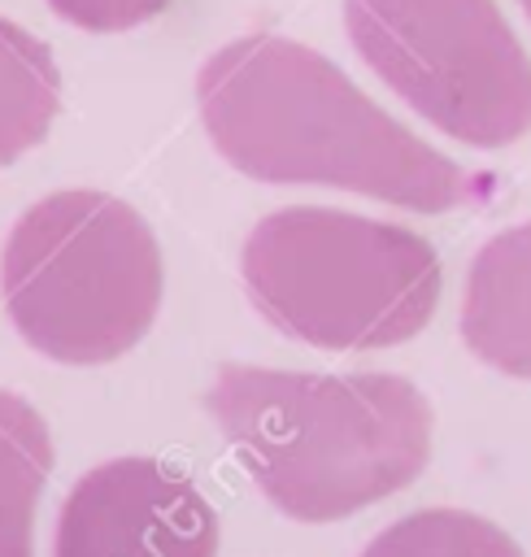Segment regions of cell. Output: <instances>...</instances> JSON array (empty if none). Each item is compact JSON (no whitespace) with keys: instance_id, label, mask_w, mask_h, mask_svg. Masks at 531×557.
Listing matches in <instances>:
<instances>
[{"instance_id":"cell-1","label":"cell","mask_w":531,"mask_h":557,"mask_svg":"<svg viewBox=\"0 0 531 557\" xmlns=\"http://www.w3.org/2000/svg\"><path fill=\"white\" fill-rule=\"evenodd\" d=\"M209 144L257 183L339 187L409 213L483 200L487 174L435 152L331 57L287 35L222 44L196 74Z\"/></svg>"},{"instance_id":"cell-2","label":"cell","mask_w":531,"mask_h":557,"mask_svg":"<svg viewBox=\"0 0 531 557\" xmlns=\"http://www.w3.org/2000/svg\"><path fill=\"white\" fill-rule=\"evenodd\" d=\"M205 409L261 496L296 522L348 518L431 461V400L400 374L222 366Z\"/></svg>"},{"instance_id":"cell-3","label":"cell","mask_w":531,"mask_h":557,"mask_svg":"<svg viewBox=\"0 0 531 557\" xmlns=\"http://www.w3.org/2000/svg\"><path fill=\"white\" fill-rule=\"evenodd\" d=\"M257 313L326 352H374L413 339L440 309V252L409 226L322 205L266 213L239 248Z\"/></svg>"},{"instance_id":"cell-4","label":"cell","mask_w":531,"mask_h":557,"mask_svg":"<svg viewBox=\"0 0 531 557\" xmlns=\"http://www.w3.org/2000/svg\"><path fill=\"white\" fill-rule=\"evenodd\" d=\"M161 248L139 209L87 187L35 200L0 257L9 322L61 366L131 352L161 309Z\"/></svg>"},{"instance_id":"cell-5","label":"cell","mask_w":531,"mask_h":557,"mask_svg":"<svg viewBox=\"0 0 531 557\" xmlns=\"http://www.w3.org/2000/svg\"><path fill=\"white\" fill-rule=\"evenodd\" d=\"M344 30L448 139L505 148L531 131V57L496 0H344Z\"/></svg>"},{"instance_id":"cell-6","label":"cell","mask_w":531,"mask_h":557,"mask_svg":"<svg viewBox=\"0 0 531 557\" xmlns=\"http://www.w3.org/2000/svg\"><path fill=\"white\" fill-rule=\"evenodd\" d=\"M218 513L205 492L157 457L91 466L65 496L52 557H213Z\"/></svg>"},{"instance_id":"cell-7","label":"cell","mask_w":531,"mask_h":557,"mask_svg":"<svg viewBox=\"0 0 531 557\" xmlns=\"http://www.w3.org/2000/svg\"><path fill=\"white\" fill-rule=\"evenodd\" d=\"M461 339L483 366L531 379V222L492 235L474 252L461 296Z\"/></svg>"},{"instance_id":"cell-8","label":"cell","mask_w":531,"mask_h":557,"mask_svg":"<svg viewBox=\"0 0 531 557\" xmlns=\"http://www.w3.org/2000/svg\"><path fill=\"white\" fill-rule=\"evenodd\" d=\"M52 470L44 413L0 387V557H35V505Z\"/></svg>"},{"instance_id":"cell-9","label":"cell","mask_w":531,"mask_h":557,"mask_svg":"<svg viewBox=\"0 0 531 557\" xmlns=\"http://www.w3.org/2000/svg\"><path fill=\"white\" fill-rule=\"evenodd\" d=\"M61 104V74L52 48L26 26L0 17V165L44 144Z\"/></svg>"},{"instance_id":"cell-10","label":"cell","mask_w":531,"mask_h":557,"mask_svg":"<svg viewBox=\"0 0 531 557\" xmlns=\"http://www.w3.org/2000/svg\"><path fill=\"white\" fill-rule=\"evenodd\" d=\"M361 557H522V548L487 518L466 509H418L383 527Z\"/></svg>"},{"instance_id":"cell-11","label":"cell","mask_w":531,"mask_h":557,"mask_svg":"<svg viewBox=\"0 0 531 557\" xmlns=\"http://www.w3.org/2000/svg\"><path fill=\"white\" fill-rule=\"evenodd\" d=\"M165 4H170V0H48V9H52L61 22L83 26V30H96V35L144 26V22L157 17Z\"/></svg>"},{"instance_id":"cell-12","label":"cell","mask_w":531,"mask_h":557,"mask_svg":"<svg viewBox=\"0 0 531 557\" xmlns=\"http://www.w3.org/2000/svg\"><path fill=\"white\" fill-rule=\"evenodd\" d=\"M518 4H522V13H527V17H531V0H518Z\"/></svg>"}]
</instances>
